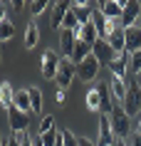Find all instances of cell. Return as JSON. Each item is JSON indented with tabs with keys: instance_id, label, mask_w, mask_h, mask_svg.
<instances>
[{
	"instance_id": "31",
	"label": "cell",
	"mask_w": 141,
	"mask_h": 146,
	"mask_svg": "<svg viewBox=\"0 0 141 146\" xmlns=\"http://www.w3.org/2000/svg\"><path fill=\"white\" fill-rule=\"evenodd\" d=\"M79 146H97V141H92L87 136H79Z\"/></svg>"
},
{
	"instance_id": "36",
	"label": "cell",
	"mask_w": 141,
	"mask_h": 146,
	"mask_svg": "<svg viewBox=\"0 0 141 146\" xmlns=\"http://www.w3.org/2000/svg\"><path fill=\"white\" fill-rule=\"evenodd\" d=\"M136 25H139V27H141V20H139V23H136Z\"/></svg>"
},
{
	"instance_id": "20",
	"label": "cell",
	"mask_w": 141,
	"mask_h": 146,
	"mask_svg": "<svg viewBox=\"0 0 141 146\" xmlns=\"http://www.w3.org/2000/svg\"><path fill=\"white\" fill-rule=\"evenodd\" d=\"M37 42H40V27H37V23H27V27H25V50L37 47Z\"/></svg>"
},
{
	"instance_id": "15",
	"label": "cell",
	"mask_w": 141,
	"mask_h": 146,
	"mask_svg": "<svg viewBox=\"0 0 141 146\" xmlns=\"http://www.w3.org/2000/svg\"><path fill=\"white\" fill-rule=\"evenodd\" d=\"M126 62H131V54H129V52H124V54H119V57H114V60L109 62V72L114 74V77L126 79Z\"/></svg>"
},
{
	"instance_id": "8",
	"label": "cell",
	"mask_w": 141,
	"mask_h": 146,
	"mask_svg": "<svg viewBox=\"0 0 141 146\" xmlns=\"http://www.w3.org/2000/svg\"><path fill=\"white\" fill-rule=\"evenodd\" d=\"M141 17V0H126L124 15H121V27H134Z\"/></svg>"
},
{
	"instance_id": "16",
	"label": "cell",
	"mask_w": 141,
	"mask_h": 146,
	"mask_svg": "<svg viewBox=\"0 0 141 146\" xmlns=\"http://www.w3.org/2000/svg\"><path fill=\"white\" fill-rule=\"evenodd\" d=\"M107 42L111 45V50L117 54H124L126 52V32H124V27H117V30L107 37Z\"/></svg>"
},
{
	"instance_id": "14",
	"label": "cell",
	"mask_w": 141,
	"mask_h": 146,
	"mask_svg": "<svg viewBox=\"0 0 141 146\" xmlns=\"http://www.w3.org/2000/svg\"><path fill=\"white\" fill-rule=\"evenodd\" d=\"M74 45H77V37H74V32L72 30H60V50L67 60H72V54H74Z\"/></svg>"
},
{
	"instance_id": "37",
	"label": "cell",
	"mask_w": 141,
	"mask_h": 146,
	"mask_svg": "<svg viewBox=\"0 0 141 146\" xmlns=\"http://www.w3.org/2000/svg\"><path fill=\"white\" fill-rule=\"evenodd\" d=\"M139 82H141V74H139ZM139 87H141V84H139Z\"/></svg>"
},
{
	"instance_id": "6",
	"label": "cell",
	"mask_w": 141,
	"mask_h": 146,
	"mask_svg": "<svg viewBox=\"0 0 141 146\" xmlns=\"http://www.w3.org/2000/svg\"><path fill=\"white\" fill-rule=\"evenodd\" d=\"M70 8H72V3H67V0H57V3H52V8H50V25H52L55 30H62L64 17H67Z\"/></svg>"
},
{
	"instance_id": "30",
	"label": "cell",
	"mask_w": 141,
	"mask_h": 146,
	"mask_svg": "<svg viewBox=\"0 0 141 146\" xmlns=\"http://www.w3.org/2000/svg\"><path fill=\"white\" fill-rule=\"evenodd\" d=\"M129 146H141V134H139V131L129 136Z\"/></svg>"
},
{
	"instance_id": "38",
	"label": "cell",
	"mask_w": 141,
	"mask_h": 146,
	"mask_svg": "<svg viewBox=\"0 0 141 146\" xmlns=\"http://www.w3.org/2000/svg\"><path fill=\"white\" fill-rule=\"evenodd\" d=\"M139 20H141V17H139Z\"/></svg>"
},
{
	"instance_id": "19",
	"label": "cell",
	"mask_w": 141,
	"mask_h": 146,
	"mask_svg": "<svg viewBox=\"0 0 141 146\" xmlns=\"http://www.w3.org/2000/svg\"><path fill=\"white\" fill-rule=\"evenodd\" d=\"M0 104H3V109H5V111L15 104V89H13V84H10L8 79L0 84Z\"/></svg>"
},
{
	"instance_id": "1",
	"label": "cell",
	"mask_w": 141,
	"mask_h": 146,
	"mask_svg": "<svg viewBox=\"0 0 141 146\" xmlns=\"http://www.w3.org/2000/svg\"><path fill=\"white\" fill-rule=\"evenodd\" d=\"M109 119H111V129H114L117 139H126L131 134V116L126 114V109L121 107V104L114 107V111L109 114Z\"/></svg>"
},
{
	"instance_id": "29",
	"label": "cell",
	"mask_w": 141,
	"mask_h": 146,
	"mask_svg": "<svg viewBox=\"0 0 141 146\" xmlns=\"http://www.w3.org/2000/svg\"><path fill=\"white\" fill-rule=\"evenodd\" d=\"M67 104V89H57V107Z\"/></svg>"
},
{
	"instance_id": "7",
	"label": "cell",
	"mask_w": 141,
	"mask_h": 146,
	"mask_svg": "<svg viewBox=\"0 0 141 146\" xmlns=\"http://www.w3.org/2000/svg\"><path fill=\"white\" fill-rule=\"evenodd\" d=\"M121 107L126 109L129 116H136L141 111V87L139 84H129V92H126V99Z\"/></svg>"
},
{
	"instance_id": "3",
	"label": "cell",
	"mask_w": 141,
	"mask_h": 146,
	"mask_svg": "<svg viewBox=\"0 0 141 146\" xmlns=\"http://www.w3.org/2000/svg\"><path fill=\"white\" fill-rule=\"evenodd\" d=\"M77 77V64L72 60H67V57H62V62H60V72H57V89H67V87L72 84V79Z\"/></svg>"
},
{
	"instance_id": "23",
	"label": "cell",
	"mask_w": 141,
	"mask_h": 146,
	"mask_svg": "<svg viewBox=\"0 0 141 146\" xmlns=\"http://www.w3.org/2000/svg\"><path fill=\"white\" fill-rule=\"evenodd\" d=\"M0 37H3V42H8V40L15 37V25L10 23V20H3L0 23Z\"/></svg>"
},
{
	"instance_id": "25",
	"label": "cell",
	"mask_w": 141,
	"mask_h": 146,
	"mask_svg": "<svg viewBox=\"0 0 141 146\" xmlns=\"http://www.w3.org/2000/svg\"><path fill=\"white\" fill-rule=\"evenodd\" d=\"M79 25H82V23H79V17L74 15V10L70 8V13H67V17H64V25H62V30H72V32H74V30L79 27Z\"/></svg>"
},
{
	"instance_id": "32",
	"label": "cell",
	"mask_w": 141,
	"mask_h": 146,
	"mask_svg": "<svg viewBox=\"0 0 141 146\" xmlns=\"http://www.w3.org/2000/svg\"><path fill=\"white\" fill-rule=\"evenodd\" d=\"M23 146H35V144H32V139H30V131L23 136Z\"/></svg>"
},
{
	"instance_id": "12",
	"label": "cell",
	"mask_w": 141,
	"mask_h": 146,
	"mask_svg": "<svg viewBox=\"0 0 141 146\" xmlns=\"http://www.w3.org/2000/svg\"><path fill=\"white\" fill-rule=\"evenodd\" d=\"M126 32V52L134 54V52H141V27L134 25V27H124Z\"/></svg>"
},
{
	"instance_id": "10",
	"label": "cell",
	"mask_w": 141,
	"mask_h": 146,
	"mask_svg": "<svg viewBox=\"0 0 141 146\" xmlns=\"http://www.w3.org/2000/svg\"><path fill=\"white\" fill-rule=\"evenodd\" d=\"M74 37L82 40V42H87L89 47L97 45V40H102L99 37V32H97V27H94L92 23H84V25H79L77 30H74Z\"/></svg>"
},
{
	"instance_id": "17",
	"label": "cell",
	"mask_w": 141,
	"mask_h": 146,
	"mask_svg": "<svg viewBox=\"0 0 141 146\" xmlns=\"http://www.w3.org/2000/svg\"><path fill=\"white\" fill-rule=\"evenodd\" d=\"M72 10H74V15L79 17L82 25L89 23V20H92V13H94L92 3H87V0H74V3H72Z\"/></svg>"
},
{
	"instance_id": "24",
	"label": "cell",
	"mask_w": 141,
	"mask_h": 146,
	"mask_svg": "<svg viewBox=\"0 0 141 146\" xmlns=\"http://www.w3.org/2000/svg\"><path fill=\"white\" fill-rule=\"evenodd\" d=\"M50 131H55V116H52V114H47V116H42V119H40L37 134L42 136V134H50Z\"/></svg>"
},
{
	"instance_id": "13",
	"label": "cell",
	"mask_w": 141,
	"mask_h": 146,
	"mask_svg": "<svg viewBox=\"0 0 141 146\" xmlns=\"http://www.w3.org/2000/svg\"><path fill=\"white\" fill-rule=\"evenodd\" d=\"M109 89H111V97H114V102H117V104H124L126 92H129V87H126V79L114 77V74H111V79H109Z\"/></svg>"
},
{
	"instance_id": "28",
	"label": "cell",
	"mask_w": 141,
	"mask_h": 146,
	"mask_svg": "<svg viewBox=\"0 0 141 146\" xmlns=\"http://www.w3.org/2000/svg\"><path fill=\"white\" fill-rule=\"evenodd\" d=\"M129 69H131V72H136V74H141V52H134V54H131Z\"/></svg>"
},
{
	"instance_id": "26",
	"label": "cell",
	"mask_w": 141,
	"mask_h": 146,
	"mask_svg": "<svg viewBox=\"0 0 141 146\" xmlns=\"http://www.w3.org/2000/svg\"><path fill=\"white\" fill-rule=\"evenodd\" d=\"M45 10H47V3H45V0H32V3H30V13H32L35 17L42 15Z\"/></svg>"
},
{
	"instance_id": "18",
	"label": "cell",
	"mask_w": 141,
	"mask_h": 146,
	"mask_svg": "<svg viewBox=\"0 0 141 146\" xmlns=\"http://www.w3.org/2000/svg\"><path fill=\"white\" fill-rule=\"evenodd\" d=\"M13 107H17L20 111H25V114H32L30 89H17V92H15V104H13Z\"/></svg>"
},
{
	"instance_id": "27",
	"label": "cell",
	"mask_w": 141,
	"mask_h": 146,
	"mask_svg": "<svg viewBox=\"0 0 141 146\" xmlns=\"http://www.w3.org/2000/svg\"><path fill=\"white\" fill-rule=\"evenodd\" d=\"M62 136H64V146H79V136H74V131L64 129Z\"/></svg>"
},
{
	"instance_id": "35",
	"label": "cell",
	"mask_w": 141,
	"mask_h": 146,
	"mask_svg": "<svg viewBox=\"0 0 141 146\" xmlns=\"http://www.w3.org/2000/svg\"><path fill=\"white\" fill-rule=\"evenodd\" d=\"M117 146H126V144H121V141H119V144H117Z\"/></svg>"
},
{
	"instance_id": "5",
	"label": "cell",
	"mask_w": 141,
	"mask_h": 146,
	"mask_svg": "<svg viewBox=\"0 0 141 146\" xmlns=\"http://www.w3.org/2000/svg\"><path fill=\"white\" fill-rule=\"evenodd\" d=\"M30 114H25V111H20L17 107H10L8 109V121H10V129H13V134H25V131H30Z\"/></svg>"
},
{
	"instance_id": "2",
	"label": "cell",
	"mask_w": 141,
	"mask_h": 146,
	"mask_svg": "<svg viewBox=\"0 0 141 146\" xmlns=\"http://www.w3.org/2000/svg\"><path fill=\"white\" fill-rule=\"evenodd\" d=\"M99 67H102V62L97 60L94 54H89L84 62H79V64H77V77L82 79V82H94L97 74H99Z\"/></svg>"
},
{
	"instance_id": "21",
	"label": "cell",
	"mask_w": 141,
	"mask_h": 146,
	"mask_svg": "<svg viewBox=\"0 0 141 146\" xmlns=\"http://www.w3.org/2000/svg\"><path fill=\"white\" fill-rule=\"evenodd\" d=\"M87 109H89V111H99V109H102V94H99L97 87L87 92Z\"/></svg>"
},
{
	"instance_id": "22",
	"label": "cell",
	"mask_w": 141,
	"mask_h": 146,
	"mask_svg": "<svg viewBox=\"0 0 141 146\" xmlns=\"http://www.w3.org/2000/svg\"><path fill=\"white\" fill-rule=\"evenodd\" d=\"M30 99H32V114H42V92L37 87H30Z\"/></svg>"
},
{
	"instance_id": "11",
	"label": "cell",
	"mask_w": 141,
	"mask_h": 146,
	"mask_svg": "<svg viewBox=\"0 0 141 146\" xmlns=\"http://www.w3.org/2000/svg\"><path fill=\"white\" fill-rule=\"evenodd\" d=\"M124 5H126V0H107V3L99 5V10L107 15V20H121V15H124Z\"/></svg>"
},
{
	"instance_id": "34",
	"label": "cell",
	"mask_w": 141,
	"mask_h": 146,
	"mask_svg": "<svg viewBox=\"0 0 141 146\" xmlns=\"http://www.w3.org/2000/svg\"><path fill=\"white\" fill-rule=\"evenodd\" d=\"M136 131L141 134V116H139V124H136Z\"/></svg>"
},
{
	"instance_id": "4",
	"label": "cell",
	"mask_w": 141,
	"mask_h": 146,
	"mask_svg": "<svg viewBox=\"0 0 141 146\" xmlns=\"http://www.w3.org/2000/svg\"><path fill=\"white\" fill-rule=\"evenodd\" d=\"M42 77L45 79H57V72H60V62H62V57L57 52H52V50H45L42 52Z\"/></svg>"
},
{
	"instance_id": "33",
	"label": "cell",
	"mask_w": 141,
	"mask_h": 146,
	"mask_svg": "<svg viewBox=\"0 0 141 146\" xmlns=\"http://www.w3.org/2000/svg\"><path fill=\"white\" fill-rule=\"evenodd\" d=\"M13 8H15V10H23V0H13Z\"/></svg>"
},
{
	"instance_id": "9",
	"label": "cell",
	"mask_w": 141,
	"mask_h": 146,
	"mask_svg": "<svg viewBox=\"0 0 141 146\" xmlns=\"http://www.w3.org/2000/svg\"><path fill=\"white\" fill-rule=\"evenodd\" d=\"M92 54H94V57H97L99 62H102V64H107V67H109V62L114 60V57H119V54L114 52V50H111V45L107 42V37L97 40V45L92 47Z\"/></svg>"
}]
</instances>
